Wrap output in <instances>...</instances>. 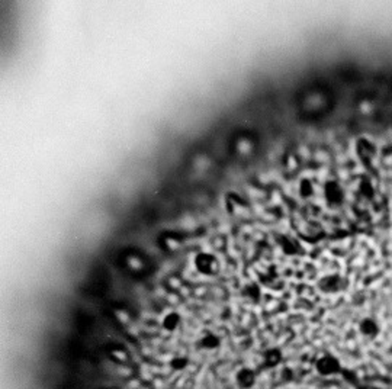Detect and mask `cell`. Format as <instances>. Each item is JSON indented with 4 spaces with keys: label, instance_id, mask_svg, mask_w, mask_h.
Returning <instances> with one entry per match:
<instances>
[{
    "label": "cell",
    "instance_id": "6da1fadb",
    "mask_svg": "<svg viewBox=\"0 0 392 389\" xmlns=\"http://www.w3.org/2000/svg\"><path fill=\"white\" fill-rule=\"evenodd\" d=\"M340 363L336 357L333 356H323L318 359L317 361V370L321 375H334L340 372Z\"/></svg>",
    "mask_w": 392,
    "mask_h": 389
},
{
    "label": "cell",
    "instance_id": "7a4b0ae2",
    "mask_svg": "<svg viewBox=\"0 0 392 389\" xmlns=\"http://www.w3.org/2000/svg\"><path fill=\"white\" fill-rule=\"evenodd\" d=\"M254 382H256V375H254L253 370L244 367V369H241V370L237 373V384H238L240 388H244V389L252 388V387L254 385Z\"/></svg>",
    "mask_w": 392,
    "mask_h": 389
},
{
    "label": "cell",
    "instance_id": "3957f363",
    "mask_svg": "<svg viewBox=\"0 0 392 389\" xmlns=\"http://www.w3.org/2000/svg\"><path fill=\"white\" fill-rule=\"evenodd\" d=\"M280 360H282V353H280V350H278V349H272V350H269V352L264 355V363H266L269 367H273V366L279 364Z\"/></svg>",
    "mask_w": 392,
    "mask_h": 389
},
{
    "label": "cell",
    "instance_id": "277c9868",
    "mask_svg": "<svg viewBox=\"0 0 392 389\" xmlns=\"http://www.w3.org/2000/svg\"><path fill=\"white\" fill-rule=\"evenodd\" d=\"M200 343H202V346H203L205 349H215V347L220 346V338L215 337L214 334H206V335L202 338Z\"/></svg>",
    "mask_w": 392,
    "mask_h": 389
},
{
    "label": "cell",
    "instance_id": "5b68a950",
    "mask_svg": "<svg viewBox=\"0 0 392 389\" xmlns=\"http://www.w3.org/2000/svg\"><path fill=\"white\" fill-rule=\"evenodd\" d=\"M170 366H171L173 369H176V370H183V369L188 366V359L182 356L174 357V359L170 361Z\"/></svg>",
    "mask_w": 392,
    "mask_h": 389
},
{
    "label": "cell",
    "instance_id": "8992f818",
    "mask_svg": "<svg viewBox=\"0 0 392 389\" xmlns=\"http://www.w3.org/2000/svg\"><path fill=\"white\" fill-rule=\"evenodd\" d=\"M177 324H179V317L177 315H174V314H170V315H167L166 317V320H164V327L167 328V330H174L176 327H177Z\"/></svg>",
    "mask_w": 392,
    "mask_h": 389
},
{
    "label": "cell",
    "instance_id": "52a82bcc",
    "mask_svg": "<svg viewBox=\"0 0 392 389\" xmlns=\"http://www.w3.org/2000/svg\"><path fill=\"white\" fill-rule=\"evenodd\" d=\"M360 328H362V333L364 335H375L376 334V325L373 324L372 321H364Z\"/></svg>",
    "mask_w": 392,
    "mask_h": 389
},
{
    "label": "cell",
    "instance_id": "ba28073f",
    "mask_svg": "<svg viewBox=\"0 0 392 389\" xmlns=\"http://www.w3.org/2000/svg\"><path fill=\"white\" fill-rule=\"evenodd\" d=\"M118 356L122 357V361H125V360L128 359V356H127V352H124V350H122V352H113V353H112V359H115V360H116V357Z\"/></svg>",
    "mask_w": 392,
    "mask_h": 389
}]
</instances>
